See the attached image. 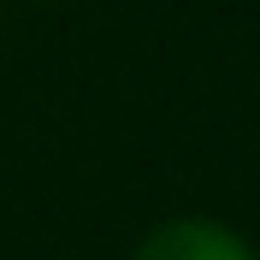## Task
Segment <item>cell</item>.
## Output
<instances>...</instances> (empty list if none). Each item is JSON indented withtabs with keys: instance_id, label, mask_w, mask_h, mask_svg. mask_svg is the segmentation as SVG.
<instances>
[{
	"instance_id": "obj_1",
	"label": "cell",
	"mask_w": 260,
	"mask_h": 260,
	"mask_svg": "<svg viewBox=\"0 0 260 260\" xmlns=\"http://www.w3.org/2000/svg\"><path fill=\"white\" fill-rule=\"evenodd\" d=\"M136 260H254V248L219 219H166L136 243Z\"/></svg>"
}]
</instances>
